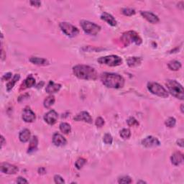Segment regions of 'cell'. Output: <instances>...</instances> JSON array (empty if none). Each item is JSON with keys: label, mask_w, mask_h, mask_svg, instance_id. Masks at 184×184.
Listing matches in <instances>:
<instances>
[{"label": "cell", "mask_w": 184, "mask_h": 184, "mask_svg": "<svg viewBox=\"0 0 184 184\" xmlns=\"http://www.w3.org/2000/svg\"><path fill=\"white\" fill-rule=\"evenodd\" d=\"M34 85H35V79H34V78L32 76V75H30V76L25 80L24 86H25V89H27V88H31Z\"/></svg>", "instance_id": "24"}, {"label": "cell", "mask_w": 184, "mask_h": 184, "mask_svg": "<svg viewBox=\"0 0 184 184\" xmlns=\"http://www.w3.org/2000/svg\"><path fill=\"white\" fill-rule=\"evenodd\" d=\"M120 135L121 136V137L123 138L124 140L129 139L130 136H131V132H130V130L129 129H126V128H124V129H122L121 130Z\"/></svg>", "instance_id": "28"}, {"label": "cell", "mask_w": 184, "mask_h": 184, "mask_svg": "<svg viewBox=\"0 0 184 184\" xmlns=\"http://www.w3.org/2000/svg\"><path fill=\"white\" fill-rule=\"evenodd\" d=\"M54 181L55 183H59V184H62L64 183L65 181L64 180H63V178L61 177V176L59 175H55L54 176Z\"/></svg>", "instance_id": "36"}, {"label": "cell", "mask_w": 184, "mask_h": 184, "mask_svg": "<svg viewBox=\"0 0 184 184\" xmlns=\"http://www.w3.org/2000/svg\"><path fill=\"white\" fill-rule=\"evenodd\" d=\"M5 143H6V141H5V137H4L2 135L1 136V147H2L3 145H5Z\"/></svg>", "instance_id": "41"}, {"label": "cell", "mask_w": 184, "mask_h": 184, "mask_svg": "<svg viewBox=\"0 0 184 184\" xmlns=\"http://www.w3.org/2000/svg\"><path fill=\"white\" fill-rule=\"evenodd\" d=\"M176 120L174 117H169L166 121V122H165L166 125L168 126V127H170V128L173 127V126L176 125Z\"/></svg>", "instance_id": "31"}, {"label": "cell", "mask_w": 184, "mask_h": 184, "mask_svg": "<svg viewBox=\"0 0 184 184\" xmlns=\"http://www.w3.org/2000/svg\"><path fill=\"white\" fill-rule=\"evenodd\" d=\"M20 78V76L19 74H15L14 76V77H13L12 79L10 81L8 82V84H7V90L8 91H10L12 89H13V87H14L15 84L17 83V81H18L19 79Z\"/></svg>", "instance_id": "23"}, {"label": "cell", "mask_w": 184, "mask_h": 184, "mask_svg": "<svg viewBox=\"0 0 184 184\" xmlns=\"http://www.w3.org/2000/svg\"><path fill=\"white\" fill-rule=\"evenodd\" d=\"M38 172H39L40 174L45 173V169L43 168H39V170H38Z\"/></svg>", "instance_id": "42"}, {"label": "cell", "mask_w": 184, "mask_h": 184, "mask_svg": "<svg viewBox=\"0 0 184 184\" xmlns=\"http://www.w3.org/2000/svg\"><path fill=\"white\" fill-rule=\"evenodd\" d=\"M95 124L98 127H101V126H104V120L102 117H98L97 120H96Z\"/></svg>", "instance_id": "35"}, {"label": "cell", "mask_w": 184, "mask_h": 184, "mask_svg": "<svg viewBox=\"0 0 184 184\" xmlns=\"http://www.w3.org/2000/svg\"><path fill=\"white\" fill-rule=\"evenodd\" d=\"M160 141L153 136H148L142 140V145L146 147H153L160 145Z\"/></svg>", "instance_id": "10"}, {"label": "cell", "mask_w": 184, "mask_h": 184, "mask_svg": "<svg viewBox=\"0 0 184 184\" xmlns=\"http://www.w3.org/2000/svg\"><path fill=\"white\" fill-rule=\"evenodd\" d=\"M30 61L33 64L38 65V66H46L48 65V61L43 58H38V57H31L30 58Z\"/></svg>", "instance_id": "20"}, {"label": "cell", "mask_w": 184, "mask_h": 184, "mask_svg": "<svg viewBox=\"0 0 184 184\" xmlns=\"http://www.w3.org/2000/svg\"><path fill=\"white\" fill-rule=\"evenodd\" d=\"M60 28L62 30V32L64 33L66 35L68 36V37L74 38L75 36H76L77 34L79 33V30L78 29L73 25L70 24L68 22H61L60 23Z\"/></svg>", "instance_id": "8"}, {"label": "cell", "mask_w": 184, "mask_h": 184, "mask_svg": "<svg viewBox=\"0 0 184 184\" xmlns=\"http://www.w3.org/2000/svg\"><path fill=\"white\" fill-rule=\"evenodd\" d=\"M55 103V97H53V96H49V97H48L46 99L44 100V107H45V108H50L52 105L54 104Z\"/></svg>", "instance_id": "26"}, {"label": "cell", "mask_w": 184, "mask_h": 184, "mask_svg": "<svg viewBox=\"0 0 184 184\" xmlns=\"http://www.w3.org/2000/svg\"><path fill=\"white\" fill-rule=\"evenodd\" d=\"M140 14L145 19V20H147L150 23H153V24L158 23L159 21H160V20H159V17L157 16V15L153 14V12H150L141 11Z\"/></svg>", "instance_id": "13"}, {"label": "cell", "mask_w": 184, "mask_h": 184, "mask_svg": "<svg viewBox=\"0 0 184 184\" xmlns=\"http://www.w3.org/2000/svg\"><path fill=\"white\" fill-rule=\"evenodd\" d=\"M103 140H104V143L105 144H107V145H111L113 142V138L110 134L107 133V134H105L104 136Z\"/></svg>", "instance_id": "32"}, {"label": "cell", "mask_w": 184, "mask_h": 184, "mask_svg": "<svg viewBox=\"0 0 184 184\" xmlns=\"http://www.w3.org/2000/svg\"><path fill=\"white\" fill-rule=\"evenodd\" d=\"M121 40L125 46L129 45L131 43H135L136 45H140L143 42L139 34L135 31H128L124 32L121 37Z\"/></svg>", "instance_id": "4"}, {"label": "cell", "mask_w": 184, "mask_h": 184, "mask_svg": "<svg viewBox=\"0 0 184 184\" xmlns=\"http://www.w3.org/2000/svg\"><path fill=\"white\" fill-rule=\"evenodd\" d=\"M5 52H4V51H3V48H2V60H4V59H5V58L6 57V56H5Z\"/></svg>", "instance_id": "43"}, {"label": "cell", "mask_w": 184, "mask_h": 184, "mask_svg": "<svg viewBox=\"0 0 184 184\" xmlns=\"http://www.w3.org/2000/svg\"><path fill=\"white\" fill-rule=\"evenodd\" d=\"M73 73L76 77L84 80H96L98 74L94 68L86 65H77L73 68Z\"/></svg>", "instance_id": "2"}, {"label": "cell", "mask_w": 184, "mask_h": 184, "mask_svg": "<svg viewBox=\"0 0 184 184\" xmlns=\"http://www.w3.org/2000/svg\"><path fill=\"white\" fill-rule=\"evenodd\" d=\"M122 13L125 16H132L135 15V10L132 8H123L122 9Z\"/></svg>", "instance_id": "29"}, {"label": "cell", "mask_w": 184, "mask_h": 184, "mask_svg": "<svg viewBox=\"0 0 184 184\" xmlns=\"http://www.w3.org/2000/svg\"><path fill=\"white\" fill-rule=\"evenodd\" d=\"M147 89L153 94L158 96L160 97L167 98L168 97V92L163 86L155 82H149L147 84Z\"/></svg>", "instance_id": "6"}, {"label": "cell", "mask_w": 184, "mask_h": 184, "mask_svg": "<svg viewBox=\"0 0 184 184\" xmlns=\"http://www.w3.org/2000/svg\"><path fill=\"white\" fill-rule=\"evenodd\" d=\"M61 88V84H55L53 81L51 80V81L48 83V84L47 85V86H46L45 91L48 94L57 93L58 91H60Z\"/></svg>", "instance_id": "16"}, {"label": "cell", "mask_w": 184, "mask_h": 184, "mask_svg": "<svg viewBox=\"0 0 184 184\" xmlns=\"http://www.w3.org/2000/svg\"><path fill=\"white\" fill-rule=\"evenodd\" d=\"M86 163V159H84L83 158H80L76 160V164L75 165H76V167L77 169H80V168H82V167L85 165Z\"/></svg>", "instance_id": "33"}, {"label": "cell", "mask_w": 184, "mask_h": 184, "mask_svg": "<svg viewBox=\"0 0 184 184\" xmlns=\"http://www.w3.org/2000/svg\"><path fill=\"white\" fill-rule=\"evenodd\" d=\"M177 145H179L180 147H183V139H180L177 140Z\"/></svg>", "instance_id": "40"}, {"label": "cell", "mask_w": 184, "mask_h": 184, "mask_svg": "<svg viewBox=\"0 0 184 184\" xmlns=\"http://www.w3.org/2000/svg\"><path fill=\"white\" fill-rule=\"evenodd\" d=\"M101 80L105 86L112 89H121L124 86V79L120 75L113 73H103Z\"/></svg>", "instance_id": "1"}, {"label": "cell", "mask_w": 184, "mask_h": 184, "mask_svg": "<svg viewBox=\"0 0 184 184\" xmlns=\"http://www.w3.org/2000/svg\"><path fill=\"white\" fill-rule=\"evenodd\" d=\"M146 183V182H145V181H138L137 182V183Z\"/></svg>", "instance_id": "45"}, {"label": "cell", "mask_w": 184, "mask_h": 184, "mask_svg": "<svg viewBox=\"0 0 184 184\" xmlns=\"http://www.w3.org/2000/svg\"><path fill=\"white\" fill-rule=\"evenodd\" d=\"M101 19L102 20H104L105 22H107L109 25H110L112 27L116 26L117 24V20H115L114 17L112 15L109 14L107 12H103L101 15Z\"/></svg>", "instance_id": "18"}, {"label": "cell", "mask_w": 184, "mask_h": 184, "mask_svg": "<svg viewBox=\"0 0 184 184\" xmlns=\"http://www.w3.org/2000/svg\"><path fill=\"white\" fill-rule=\"evenodd\" d=\"M35 114L30 108H25L22 112V120L25 122H32L35 120Z\"/></svg>", "instance_id": "12"}, {"label": "cell", "mask_w": 184, "mask_h": 184, "mask_svg": "<svg viewBox=\"0 0 184 184\" xmlns=\"http://www.w3.org/2000/svg\"><path fill=\"white\" fill-rule=\"evenodd\" d=\"M170 160L174 166H179L183 162V155L180 152H176L172 155Z\"/></svg>", "instance_id": "17"}, {"label": "cell", "mask_w": 184, "mask_h": 184, "mask_svg": "<svg viewBox=\"0 0 184 184\" xmlns=\"http://www.w3.org/2000/svg\"><path fill=\"white\" fill-rule=\"evenodd\" d=\"M118 183L121 184H129L132 183V179L130 176H122L119 178Z\"/></svg>", "instance_id": "30"}, {"label": "cell", "mask_w": 184, "mask_h": 184, "mask_svg": "<svg viewBox=\"0 0 184 184\" xmlns=\"http://www.w3.org/2000/svg\"><path fill=\"white\" fill-rule=\"evenodd\" d=\"M168 66L170 70L176 71H178L181 68V63L177 61H172L168 63Z\"/></svg>", "instance_id": "25"}, {"label": "cell", "mask_w": 184, "mask_h": 184, "mask_svg": "<svg viewBox=\"0 0 184 184\" xmlns=\"http://www.w3.org/2000/svg\"><path fill=\"white\" fill-rule=\"evenodd\" d=\"M75 121H83V122H87L89 124L92 123V118L91 115L87 112H81L79 114H78L74 118Z\"/></svg>", "instance_id": "14"}, {"label": "cell", "mask_w": 184, "mask_h": 184, "mask_svg": "<svg viewBox=\"0 0 184 184\" xmlns=\"http://www.w3.org/2000/svg\"><path fill=\"white\" fill-rule=\"evenodd\" d=\"M80 25L82 29L86 34L96 35L100 32L101 27L94 22H91L87 20H81L80 22Z\"/></svg>", "instance_id": "5"}, {"label": "cell", "mask_w": 184, "mask_h": 184, "mask_svg": "<svg viewBox=\"0 0 184 184\" xmlns=\"http://www.w3.org/2000/svg\"><path fill=\"white\" fill-rule=\"evenodd\" d=\"M30 4H31V5L33 6V7H39L40 5H41V2L39 1H31L30 2Z\"/></svg>", "instance_id": "39"}, {"label": "cell", "mask_w": 184, "mask_h": 184, "mask_svg": "<svg viewBox=\"0 0 184 184\" xmlns=\"http://www.w3.org/2000/svg\"><path fill=\"white\" fill-rule=\"evenodd\" d=\"M127 124L130 126H138L139 125V122L136 120L135 117H130L129 120H127Z\"/></svg>", "instance_id": "34"}, {"label": "cell", "mask_w": 184, "mask_h": 184, "mask_svg": "<svg viewBox=\"0 0 184 184\" xmlns=\"http://www.w3.org/2000/svg\"><path fill=\"white\" fill-rule=\"evenodd\" d=\"M142 60L143 59L140 57H130L126 60V63H127L128 66L132 68V67L140 66L141 64Z\"/></svg>", "instance_id": "19"}, {"label": "cell", "mask_w": 184, "mask_h": 184, "mask_svg": "<svg viewBox=\"0 0 184 184\" xmlns=\"http://www.w3.org/2000/svg\"><path fill=\"white\" fill-rule=\"evenodd\" d=\"M53 143L55 146L61 147L65 145L67 143L66 138L59 133H55L53 137Z\"/></svg>", "instance_id": "15"}, {"label": "cell", "mask_w": 184, "mask_h": 184, "mask_svg": "<svg viewBox=\"0 0 184 184\" xmlns=\"http://www.w3.org/2000/svg\"><path fill=\"white\" fill-rule=\"evenodd\" d=\"M58 115V113L54 110H51L48 112L46 113L44 116V120L50 125H53L56 123Z\"/></svg>", "instance_id": "11"}, {"label": "cell", "mask_w": 184, "mask_h": 184, "mask_svg": "<svg viewBox=\"0 0 184 184\" xmlns=\"http://www.w3.org/2000/svg\"><path fill=\"white\" fill-rule=\"evenodd\" d=\"M30 136H31V133H30V130L25 129L20 132L19 138H20V140L22 143H27L30 139Z\"/></svg>", "instance_id": "21"}, {"label": "cell", "mask_w": 184, "mask_h": 184, "mask_svg": "<svg viewBox=\"0 0 184 184\" xmlns=\"http://www.w3.org/2000/svg\"><path fill=\"white\" fill-rule=\"evenodd\" d=\"M59 127H60L61 131L63 132L64 134H68L71 131V126L69 124L66 123V122H62V123H61Z\"/></svg>", "instance_id": "27"}, {"label": "cell", "mask_w": 184, "mask_h": 184, "mask_svg": "<svg viewBox=\"0 0 184 184\" xmlns=\"http://www.w3.org/2000/svg\"><path fill=\"white\" fill-rule=\"evenodd\" d=\"M98 62L100 64L107 65L109 66H117L122 64V60L118 55H111L108 56L99 58L98 59Z\"/></svg>", "instance_id": "7"}, {"label": "cell", "mask_w": 184, "mask_h": 184, "mask_svg": "<svg viewBox=\"0 0 184 184\" xmlns=\"http://www.w3.org/2000/svg\"><path fill=\"white\" fill-rule=\"evenodd\" d=\"M17 183H28V181H27L25 178L22 177H19L17 179Z\"/></svg>", "instance_id": "38"}, {"label": "cell", "mask_w": 184, "mask_h": 184, "mask_svg": "<svg viewBox=\"0 0 184 184\" xmlns=\"http://www.w3.org/2000/svg\"><path fill=\"white\" fill-rule=\"evenodd\" d=\"M0 168H1L2 172L6 174H9V175L15 174L16 172H18L19 170L18 168H17L16 166L7 163H2L1 166H0Z\"/></svg>", "instance_id": "9"}, {"label": "cell", "mask_w": 184, "mask_h": 184, "mask_svg": "<svg viewBox=\"0 0 184 184\" xmlns=\"http://www.w3.org/2000/svg\"><path fill=\"white\" fill-rule=\"evenodd\" d=\"M166 86L168 91L171 94V95L175 97L176 98H177V99H181V100H183V88L178 81H176V80L168 79L166 81Z\"/></svg>", "instance_id": "3"}, {"label": "cell", "mask_w": 184, "mask_h": 184, "mask_svg": "<svg viewBox=\"0 0 184 184\" xmlns=\"http://www.w3.org/2000/svg\"><path fill=\"white\" fill-rule=\"evenodd\" d=\"M38 145V137L34 136V137L32 138L31 141H30V145H29L28 153H31L32 152H34V151H35L36 150H37Z\"/></svg>", "instance_id": "22"}, {"label": "cell", "mask_w": 184, "mask_h": 184, "mask_svg": "<svg viewBox=\"0 0 184 184\" xmlns=\"http://www.w3.org/2000/svg\"><path fill=\"white\" fill-rule=\"evenodd\" d=\"M181 112L182 113H183V105L182 104L181 107Z\"/></svg>", "instance_id": "44"}, {"label": "cell", "mask_w": 184, "mask_h": 184, "mask_svg": "<svg viewBox=\"0 0 184 184\" xmlns=\"http://www.w3.org/2000/svg\"><path fill=\"white\" fill-rule=\"evenodd\" d=\"M12 73H10V72L7 73V74L4 75L2 79V80H9L12 77Z\"/></svg>", "instance_id": "37"}]
</instances>
